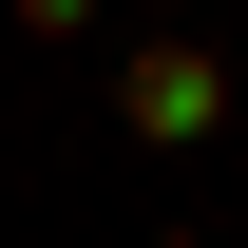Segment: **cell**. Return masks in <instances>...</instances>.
Segmentation results:
<instances>
[{"label":"cell","mask_w":248,"mask_h":248,"mask_svg":"<svg viewBox=\"0 0 248 248\" xmlns=\"http://www.w3.org/2000/svg\"><path fill=\"white\" fill-rule=\"evenodd\" d=\"M115 134L210 153V134H229V58H210V38H134V58H115Z\"/></svg>","instance_id":"6da1fadb"},{"label":"cell","mask_w":248,"mask_h":248,"mask_svg":"<svg viewBox=\"0 0 248 248\" xmlns=\"http://www.w3.org/2000/svg\"><path fill=\"white\" fill-rule=\"evenodd\" d=\"M19 38H95V0H19Z\"/></svg>","instance_id":"7a4b0ae2"}]
</instances>
